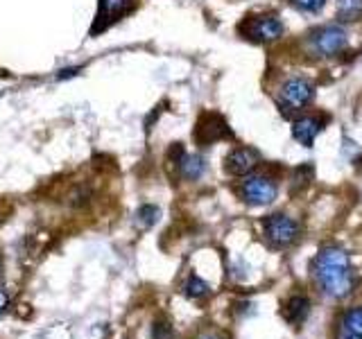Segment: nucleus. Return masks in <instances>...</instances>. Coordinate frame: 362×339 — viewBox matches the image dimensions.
I'll return each mask as SVG.
<instances>
[{
  "instance_id": "obj_1",
  "label": "nucleus",
  "mask_w": 362,
  "mask_h": 339,
  "mask_svg": "<svg viewBox=\"0 0 362 339\" xmlns=\"http://www.w3.org/2000/svg\"><path fill=\"white\" fill-rule=\"evenodd\" d=\"M310 276L317 290L333 301L346 299L356 290V274L349 254L337 246H324L310 263Z\"/></svg>"
},
{
  "instance_id": "obj_2",
  "label": "nucleus",
  "mask_w": 362,
  "mask_h": 339,
  "mask_svg": "<svg viewBox=\"0 0 362 339\" xmlns=\"http://www.w3.org/2000/svg\"><path fill=\"white\" fill-rule=\"evenodd\" d=\"M315 100V84L305 77H290L279 88V107L283 113H299Z\"/></svg>"
},
{
  "instance_id": "obj_3",
  "label": "nucleus",
  "mask_w": 362,
  "mask_h": 339,
  "mask_svg": "<svg viewBox=\"0 0 362 339\" xmlns=\"http://www.w3.org/2000/svg\"><path fill=\"white\" fill-rule=\"evenodd\" d=\"M263 233L267 237L269 244L274 246H290L299 240L301 235V226L299 222L290 218V215H283V213H276V215H269L263 222Z\"/></svg>"
},
{
  "instance_id": "obj_4",
  "label": "nucleus",
  "mask_w": 362,
  "mask_h": 339,
  "mask_svg": "<svg viewBox=\"0 0 362 339\" xmlns=\"http://www.w3.org/2000/svg\"><path fill=\"white\" fill-rule=\"evenodd\" d=\"M308 45L317 56H335L346 48V32L339 25H322L310 32Z\"/></svg>"
},
{
  "instance_id": "obj_5",
  "label": "nucleus",
  "mask_w": 362,
  "mask_h": 339,
  "mask_svg": "<svg viewBox=\"0 0 362 339\" xmlns=\"http://www.w3.org/2000/svg\"><path fill=\"white\" fill-rule=\"evenodd\" d=\"M279 188L274 184V179H269L265 174H247L243 186H240V197L249 206H267L276 199Z\"/></svg>"
},
{
  "instance_id": "obj_6",
  "label": "nucleus",
  "mask_w": 362,
  "mask_h": 339,
  "mask_svg": "<svg viewBox=\"0 0 362 339\" xmlns=\"http://www.w3.org/2000/svg\"><path fill=\"white\" fill-rule=\"evenodd\" d=\"M243 30H245L247 37L252 41H256V43H272V41H276V39L283 37V30H286V28H283V23H281L279 16L267 14V16L252 18Z\"/></svg>"
},
{
  "instance_id": "obj_7",
  "label": "nucleus",
  "mask_w": 362,
  "mask_h": 339,
  "mask_svg": "<svg viewBox=\"0 0 362 339\" xmlns=\"http://www.w3.org/2000/svg\"><path fill=\"white\" fill-rule=\"evenodd\" d=\"M260 156L252 147H235L224 158V170L231 177H247L254 172V167L258 165Z\"/></svg>"
},
{
  "instance_id": "obj_8",
  "label": "nucleus",
  "mask_w": 362,
  "mask_h": 339,
  "mask_svg": "<svg viewBox=\"0 0 362 339\" xmlns=\"http://www.w3.org/2000/svg\"><path fill=\"white\" fill-rule=\"evenodd\" d=\"M324 129V118L320 116H301L292 122V136L294 141L301 143L303 147H313L315 138Z\"/></svg>"
},
{
  "instance_id": "obj_9",
  "label": "nucleus",
  "mask_w": 362,
  "mask_h": 339,
  "mask_svg": "<svg viewBox=\"0 0 362 339\" xmlns=\"http://www.w3.org/2000/svg\"><path fill=\"white\" fill-rule=\"evenodd\" d=\"M231 131L226 127V122L220 116H204L197 124V141L209 145L220 138H229Z\"/></svg>"
},
{
  "instance_id": "obj_10",
  "label": "nucleus",
  "mask_w": 362,
  "mask_h": 339,
  "mask_svg": "<svg viewBox=\"0 0 362 339\" xmlns=\"http://www.w3.org/2000/svg\"><path fill=\"white\" fill-rule=\"evenodd\" d=\"M134 0H100V11H98V23H95V32L107 25H111L113 20H118L132 9Z\"/></svg>"
},
{
  "instance_id": "obj_11",
  "label": "nucleus",
  "mask_w": 362,
  "mask_h": 339,
  "mask_svg": "<svg viewBox=\"0 0 362 339\" xmlns=\"http://www.w3.org/2000/svg\"><path fill=\"white\" fill-rule=\"evenodd\" d=\"M335 339H362V305H356L342 314Z\"/></svg>"
},
{
  "instance_id": "obj_12",
  "label": "nucleus",
  "mask_w": 362,
  "mask_h": 339,
  "mask_svg": "<svg viewBox=\"0 0 362 339\" xmlns=\"http://www.w3.org/2000/svg\"><path fill=\"white\" fill-rule=\"evenodd\" d=\"M308 314H310V299L303 297V294H294V297H290L286 305H283V316H286V321L290 326L299 328L308 319Z\"/></svg>"
},
{
  "instance_id": "obj_13",
  "label": "nucleus",
  "mask_w": 362,
  "mask_h": 339,
  "mask_svg": "<svg viewBox=\"0 0 362 339\" xmlns=\"http://www.w3.org/2000/svg\"><path fill=\"white\" fill-rule=\"evenodd\" d=\"M179 174L186 181H197L204 172H206V161L199 154H181L177 158Z\"/></svg>"
},
{
  "instance_id": "obj_14",
  "label": "nucleus",
  "mask_w": 362,
  "mask_h": 339,
  "mask_svg": "<svg viewBox=\"0 0 362 339\" xmlns=\"http://www.w3.org/2000/svg\"><path fill=\"white\" fill-rule=\"evenodd\" d=\"M337 18L354 23L362 18V0H337Z\"/></svg>"
},
{
  "instance_id": "obj_15",
  "label": "nucleus",
  "mask_w": 362,
  "mask_h": 339,
  "mask_svg": "<svg viewBox=\"0 0 362 339\" xmlns=\"http://www.w3.org/2000/svg\"><path fill=\"white\" fill-rule=\"evenodd\" d=\"M184 292L188 299H204V297H209L211 287H209V282L202 280L199 276H190L184 285Z\"/></svg>"
},
{
  "instance_id": "obj_16",
  "label": "nucleus",
  "mask_w": 362,
  "mask_h": 339,
  "mask_svg": "<svg viewBox=\"0 0 362 339\" xmlns=\"http://www.w3.org/2000/svg\"><path fill=\"white\" fill-rule=\"evenodd\" d=\"M310 177H313V167H310V165H299V167L292 172L290 190H292V192H299V190H303L305 186L310 184Z\"/></svg>"
},
{
  "instance_id": "obj_17",
  "label": "nucleus",
  "mask_w": 362,
  "mask_h": 339,
  "mask_svg": "<svg viewBox=\"0 0 362 339\" xmlns=\"http://www.w3.org/2000/svg\"><path fill=\"white\" fill-rule=\"evenodd\" d=\"M158 215H161V210L156 206L145 203V206H141L139 213H136V220H139V224H143V226H154L158 222Z\"/></svg>"
},
{
  "instance_id": "obj_18",
  "label": "nucleus",
  "mask_w": 362,
  "mask_h": 339,
  "mask_svg": "<svg viewBox=\"0 0 362 339\" xmlns=\"http://www.w3.org/2000/svg\"><path fill=\"white\" fill-rule=\"evenodd\" d=\"M290 5L301 14H317V11L324 9L326 0H290Z\"/></svg>"
},
{
  "instance_id": "obj_19",
  "label": "nucleus",
  "mask_w": 362,
  "mask_h": 339,
  "mask_svg": "<svg viewBox=\"0 0 362 339\" xmlns=\"http://www.w3.org/2000/svg\"><path fill=\"white\" fill-rule=\"evenodd\" d=\"M152 337L154 339H170V337H173V326H170V321H165V319L154 321V326H152Z\"/></svg>"
},
{
  "instance_id": "obj_20",
  "label": "nucleus",
  "mask_w": 362,
  "mask_h": 339,
  "mask_svg": "<svg viewBox=\"0 0 362 339\" xmlns=\"http://www.w3.org/2000/svg\"><path fill=\"white\" fill-rule=\"evenodd\" d=\"M7 305H9V297H7L3 290H0V314L7 310Z\"/></svg>"
},
{
  "instance_id": "obj_21",
  "label": "nucleus",
  "mask_w": 362,
  "mask_h": 339,
  "mask_svg": "<svg viewBox=\"0 0 362 339\" xmlns=\"http://www.w3.org/2000/svg\"><path fill=\"white\" fill-rule=\"evenodd\" d=\"M197 339H224V337L222 335H215V333H206V335H202Z\"/></svg>"
}]
</instances>
